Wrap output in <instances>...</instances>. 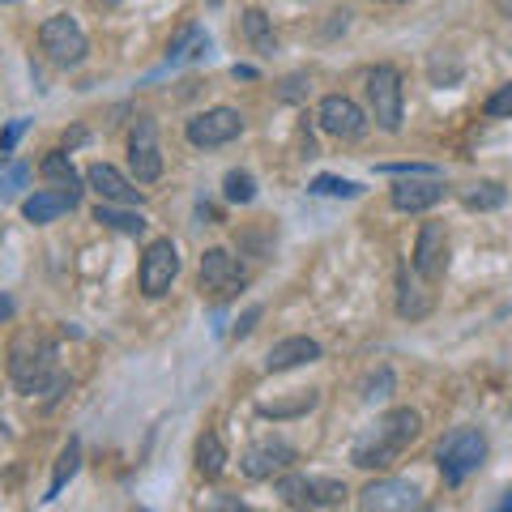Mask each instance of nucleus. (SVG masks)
Listing matches in <instances>:
<instances>
[{
  "label": "nucleus",
  "mask_w": 512,
  "mask_h": 512,
  "mask_svg": "<svg viewBox=\"0 0 512 512\" xmlns=\"http://www.w3.org/2000/svg\"><path fill=\"white\" fill-rule=\"evenodd\" d=\"M39 43L52 64H60V69H73V64H82L90 43H86V30L77 26L69 13H56V18H47L43 30H39Z\"/></svg>",
  "instance_id": "5"
},
{
  "label": "nucleus",
  "mask_w": 512,
  "mask_h": 512,
  "mask_svg": "<svg viewBox=\"0 0 512 512\" xmlns=\"http://www.w3.org/2000/svg\"><path fill=\"white\" fill-rule=\"evenodd\" d=\"M210 5H222V0H210Z\"/></svg>",
  "instance_id": "39"
},
{
  "label": "nucleus",
  "mask_w": 512,
  "mask_h": 512,
  "mask_svg": "<svg viewBox=\"0 0 512 512\" xmlns=\"http://www.w3.org/2000/svg\"><path fill=\"white\" fill-rule=\"evenodd\" d=\"M128 167H133L137 184H154L163 175V150H158V124L150 116H141L128 137Z\"/></svg>",
  "instance_id": "10"
},
{
  "label": "nucleus",
  "mask_w": 512,
  "mask_h": 512,
  "mask_svg": "<svg viewBox=\"0 0 512 512\" xmlns=\"http://www.w3.org/2000/svg\"><path fill=\"white\" fill-rule=\"evenodd\" d=\"M77 205H82V188H43L22 201V214H26V222L43 227V222H56L60 214L77 210Z\"/></svg>",
  "instance_id": "16"
},
{
  "label": "nucleus",
  "mask_w": 512,
  "mask_h": 512,
  "mask_svg": "<svg viewBox=\"0 0 512 512\" xmlns=\"http://www.w3.org/2000/svg\"><path fill=\"white\" fill-rule=\"evenodd\" d=\"M222 192H227V201L231 205H248L256 197V184H252V175L248 171H231L227 180H222Z\"/></svg>",
  "instance_id": "28"
},
{
  "label": "nucleus",
  "mask_w": 512,
  "mask_h": 512,
  "mask_svg": "<svg viewBox=\"0 0 512 512\" xmlns=\"http://www.w3.org/2000/svg\"><path fill=\"white\" fill-rule=\"evenodd\" d=\"M175 274H180V252H175L171 239H154V244L146 248V256H141V291H146L150 299L167 295Z\"/></svg>",
  "instance_id": "12"
},
{
  "label": "nucleus",
  "mask_w": 512,
  "mask_h": 512,
  "mask_svg": "<svg viewBox=\"0 0 512 512\" xmlns=\"http://www.w3.org/2000/svg\"><path fill=\"white\" fill-rule=\"evenodd\" d=\"M444 180L440 175H410V180H402L393 188V210H402V214H423L431 210V205H440L444 201Z\"/></svg>",
  "instance_id": "15"
},
{
  "label": "nucleus",
  "mask_w": 512,
  "mask_h": 512,
  "mask_svg": "<svg viewBox=\"0 0 512 512\" xmlns=\"http://www.w3.org/2000/svg\"><path fill=\"white\" fill-rule=\"evenodd\" d=\"M197 470H201V478H218L222 470H227V448H222V440L214 436V431H205V436L197 440Z\"/></svg>",
  "instance_id": "24"
},
{
  "label": "nucleus",
  "mask_w": 512,
  "mask_h": 512,
  "mask_svg": "<svg viewBox=\"0 0 512 512\" xmlns=\"http://www.w3.org/2000/svg\"><path fill=\"white\" fill-rule=\"evenodd\" d=\"M5 5H9V0H5Z\"/></svg>",
  "instance_id": "42"
},
{
  "label": "nucleus",
  "mask_w": 512,
  "mask_h": 512,
  "mask_svg": "<svg viewBox=\"0 0 512 512\" xmlns=\"http://www.w3.org/2000/svg\"><path fill=\"white\" fill-rule=\"evenodd\" d=\"M0 436H5V427H0Z\"/></svg>",
  "instance_id": "41"
},
{
  "label": "nucleus",
  "mask_w": 512,
  "mask_h": 512,
  "mask_svg": "<svg viewBox=\"0 0 512 512\" xmlns=\"http://www.w3.org/2000/svg\"><path fill=\"white\" fill-rule=\"evenodd\" d=\"M9 376L22 393H56L64 389V376L56 367V342L39 329H22L9 342Z\"/></svg>",
  "instance_id": "2"
},
{
  "label": "nucleus",
  "mask_w": 512,
  "mask_h": 512,
  "mask_svg": "<svg viewBox=\"0 0 512 512\" xmlns=\"http://www.w3.org/2000/svg\"><path fill=\"white\" fill-rule=\"evenodd\" d=\"M256 320H261V308H248V312H244V320L235 325V338H244V333L256 325Z\"/></svg>",
  "instance_id": "35"
},
{
  "label": "nucleus",
  "mask_w": 512,
  "mask_h": 512,
  "mask_svg": "<svg viewBox=\"0 0 512 512\" xmlns=\"http://www.w3.org/2000/svg\"><path fill=\"white\" fill-rule=\"evenodd\" d=\"M367 116L376 120V128L384 133H402L406 107H402V73L393 64H376L367 73Z\"/></svg>",
  "instance_id": "4"
},
{
  "label": "nucleus",
  "mask_w": 512,
  "mask_h": 512,
  "mask_svg": "<svg viewBox=\"0 0 512 512\" xmlns=\"http://www.w3.org/2000/svg\"><path fill=\"white\" fill-rule=\"evenodd\" d=\"M86 184L99 192L103 201H111V205H141V192H137V184L128 180V175H120L111 163H94L90 171H86Z\"/></svg>",
  "instance_id": "17"
},
{
  "label": "nucleus",
  "mask_w": 512,
  "mask_h": 512,
  "mask_svg": "<svg viewBox=\"0 0 512 512\" xmlns=\"http://www.w3.org/2000/svg\"><path fill=\"white\" fill-rule=\"evenodd\" d=\"M359 508L363 512H410L423 508V491L414 483H402V478H376L359 491Z\"/></svg>",
  "instance_id": "11"
},
{
  "label": "nucleus",
  "mask_w": 512,
  "mask_h": 512,
  "mask_svg": "<svg viewBox=\"0 0 512 512\" xmlns=\"http://www.w3.org/2000/svg\"><path fill=\"white\" fill-rule=\"evenodd\" d=\"M107 5H116V0H107Z\"/></svg>",
  "instance_id": "40"
},
{
  "label": "nucleus",
  "mask_w": 512,
  "mask_h": 512,
  "mask_svg": "<svg viewBox=\"0 0 512 512\" xmlns=\"http://www.w3.org/2000/svg\"><path fill=\"white\" fill-rule=\"evenodd\" d=\"M22 184H26V167H18V163L0 167V192H5V197H9V192H18Z\"/></svg>",
  "instance_id": "32"
},
{
  "label": "nucleus",
  "mask_w": 512,
  "mask_h": 512,
  "mask_svg": "<svg viewBox=\"0 0 512 512\" xmlns=\"http://www.w3.org/2000/svg\"><path fill=\"white\" fill-rule=\"evenodd\" d=\"M316 120L320 128H325L329 137H338V141H359L367 133V111L355 103V99H346V94H329V99H320L316 107Z\"/></svg>",
  "instance_id": "9"
},
{
  "label": "nucleus",
  "mask_w": 512,
  "mask_h": 512,
  "mask_svg": "<svg viewBox=\"0 0 512 512\" xmlns=\"http://www.w3.org/2000/svg\"><path fill=\"white\" fill-rule=\"evenodd\" d=\"M483 111H487L491 120H504V116H512V82H508V86H500V90H495L491 99L483 103Z\"/></svg>",
  "instance_id": "31"
},
{
  "label": "nucleus",
  "mask_w": 512,
  "mask_h": 512,
  "mask_svg": "<svg viewBox=\"0 0 512 512\" xmlns=\"http://www.w3.org/2000/svg\"><path fill=\"white\" fill-rule=\"evenodd\" d=\"M504 197H508V192L495 180H478V184L461 188V205H466V210H500Z\"/></svg>",
  "instance_id": "23"
},
{
  "label": "nucleus",
  "mask_w": 512,
  "mask_h": 512,
  "mask_svg": "<svg viewBox=\"0 0 512 512\" xmlns=\"http://www.w3.org/2000/svg\"><path fill=\"white\" fill-rule=\"evenodd\" d=\"M500 508H512V495H504V500H500Z\"/></svg>",
  "instance_id": "37"
},
{
  "label": "nucleus",
  "mask_w": 512,
  "mask_h": 512,
  "mask_svg": "<svg viewBox=\"0 0 512 512\" xmlns=\"http://www.w3.org/2000/svg\"><path fill=\"white\" fill-rule=\"evenodd\" d=\"M291 466H295V448L282 436H265V440L248 444L244 461H239V470H244L248 478H274V474L291 470Z\"/></svg>",
  "instance_id": "14"
},
{
  "label": "nucleus",
  "mask_w": 512,
  "mask_h": 512,
  "mask_svg": "<svg viewBox=\"0 0 512 512\" xmlns=\"http://www.w3.org/2000/svg\"><path fill=\"white\" fill-rule=\"evenodd\" d=\"M231 73H235V77H256V69H252V64H235Z\"/></svg>",
  "instance_id": "36"
},
{
  "label": "nucleus",
  "mask_w": 512,
  "mask_h": 512,
  "mask_svg": "<svg viewBox=\"0 0 512 512\" xmlns=\"http://www.w3.org/2000/svg\"><path fill=\"white\" fill-rule=\"evenodd\" d=\"M248 269L239 265V256H231L227 248H210L201 256V295L210 299H231L244 291Z\"/></svg>",
  "instance_id": "7"
},
{
  "label": "nucleus",
  "mask_w": 512,
  "mask_h": 512,
  "mask_svg": "<svg viewBox=\"0 0 512 512\" xmlns=\"http://www.w3.org/2000/svg\"><path fill=\"white\" fill-rule=\"evenodd\" d=\"M308 192H316V197H359V184L355 180H338V175H316V180L308 184Z\"/></svg>",
  "instance_id": "27"
},
{
  "label": "nucleus",
  "mask_w": 512,
  "mask_h": 512,
  "mask_svg": "<svg viewBox=\"0 0 512 512\" xmlns=\"http://www.w3.org/2000/svg\"><path fill=\"white\" fill-rule=\"evenodd\" d=\"M419 431H423V414L410 406H397L389 414H380L372 427L359 431L355 448H350V461H355L359 470H384L402 457V448L419 440Z\"/></svg>",
  "instance_id": "1"
},
{
  "label": "nucleus",
  "mask_w": 512,
  "mask_h": 512,
  "mask_svg": "<svg viewBox=\"0 0 512 512\" xmlns=\"http://www.w3.org/2000/svg\"><path fill=\"white\" fill-rule=\"evenodd\" d=\"M244 39H248L261 56H274V52H278V35H274V26H269V18H265L261 9H248V13H244Z\"/></svg>",
  "instance_id": "22"
},
{
  "label": "nucleus",
  "mask_w": 512,
  "mask_h": 512,
  "mask_svg": "<svg viewBox=\"0 0 512 512\" xmlns=\"http://www.w3.org/2000/svg\"><path fill=\"white\" fill-rule=\"evenodd\" d=\"M205 52H210V35H205V26H197V22H188L180 35L171 39V47H167V64L175 69V64H188V60H201Z\"/></svg>",
  "instance_id": "19"
},
{
  "label": "nucleus",
  "mask_w": 512,
  "mask_h": 512,
  "mask_svg": "<svg viewBox=\"0 0 512 512\" xmlns=\"http://www.w3.org/2000/svg\"><path fill=\"white\" fill-rule=\"evenodd\" d=\"M39 171H43V180L52 184V188H82V184H77V171H73V163H69V154H64V150L47 154Z\"/></svg>",
  "instance_id": "26"
},
{
  "label": "nucleus",
  "mask_w": 512,
  "mask_h": 512,
  "mask_svg": "<svg viewBox=\"0 0 512 512\" xmlns=\"http://www.w3.org/2000/svg\"><path fill=\"white\" fill-rule=\"evenodd\" d=\"M436 461H440V474L448 487H461L474 470H483L487 461V436L478 427H457L448 431L436 448Z\"/></svg>",
  "instance_id": "3"
},
{
  "label": "nucleus",
  "mask_w": 512,
  "mask_h": 512,
  "mask_svg": "<svg viewBox=\"0 0 512 512\" xmlns=\"http://www.w3.org/2000/svg\"><path fill=\"white\" fill-rule=\"evenodd\" d=\"M312 406H316V393L308 389V393L299 397V402H286V406H261V414H265V419H286V414H303V410H312Z\"/></svg>",
  "instance_id": "30"
},
{
  "label": "nucleus",
  "mask_w": 512,
  "mask_h": 512,
  "mask_svg": "<svg viewBox=\"0 0 512 512\" xmlns=\"http://www.w3.org/2000/svg\"><path fill=\"white\" fill-rule=\"evenodd\" d=\"M278 495L291 508H333L346 500V483H338V478H308V474H291L278 483Z\"/></svg>",
  "instance_id": "8"
},
{
  "label": "nucleus",
  "mask_w": 512,
  "mask_h": 512,
  "mask_svg": "<svg viewBox=\"0 0 512 512\" xmlns=\"http://www.w3.org/2000/svg\"><path fill=\"white\" fill-rule=\"evenodd\" d=\"M397 312H402L406 320H423L431 312V291H423V278L419 274H402V282H397Z\"/></svg>",
  "instance_id": "20"
},
{
  "label": "nucleus",
  "mask_w": 512,
  "mask_h": 512,
  "mask_svg": "<svg viewBox=\"0 0 512 512\" xmlns=\"http://www.w3.org/2000/svg\"><path fill=\"white\" fill-rule=\"evenodd\" d=\"M389 393H393V372H389V367H380V372L363 384V397H367V402H384Z\"/></svg>",
  "instance_id": "29"
},
{
  "label": "nucleus",
  "mask_w": 512,
  "mask_h": 512,
  "mask_svg": "<svg viewBox=\"0 0 512 512\" xmlns=\"http://www.w3.org/2000/svg\"><path fill=\"white\" fill-rule=\"evenodd\" d=\"M22 128H26V120H13V124L5 128V137H0V154H9L13 146H18V137H22Z\"/></svg>",
  "instance_id": "34"
},
{
  "label": "nucleus",
  "mask_w": 512,
  "mask_h": 512,
  "mask_svg": "<svg viewBox=\"0 0 512 512\" xmlns=\"http://www.w3.org/2000/svg\"><path fill=\"white\" fill-rule=\"evenodd\" d=\"M380 175H440L436 167H427V163H384L376 167Z\"/></svg>",
  "instance_id": "33"
},
{
  "label": "nucleus",
  "mask_w": 512,
  "mask_h": 512,
  "mask_svg": "<svg viewBox=\"0 0 512 512\" xmlns=\"http://www.w3.org/2000/svg\"><path fill=\"white\" fill-rule=\"evenodd\" d=\"M380 5H406V0H380Z\"/></svg>",
  "instance_id": "38"
},
{
  "label": "nucleus",
  "mask_w": 512,
  "mask_h": 512,
  "mask_svg": "<svg viewBox=\"0 0 512 512\" xmlns=\"http://www.w3.org/2000/svg\"><path fill=\"white\" fill-rule=\"evenodd\" d=\"M410 265H414V274H419L427 286H431V282H440V278L448 274V231L440 227V222H423Z\"/></svg>",
  "instance_id": "13"
},
{
  "label": "nucleus",
  "mask_w": 512,
  "mask_h": 512,
  "mask_svg": "<svg viewBox=\"0 0 512 512\" xmlns=\"http://www.w3.org/2000/svg\"><path fill=\"white\" fill-rule=\"evenodd\" d=\"M94 222H99V227L120 231V235H146V227H150V222L141 218V214H133V210H116L111 201H103L99 210H94Z\"/></svg>",
  "instance_id": "21"
},
{
  "label": "nucleus",
  "mask_w": 512,
  "mask_h": 512,
  "mask_svg": "<svg viewBox=\"0 0 512 512\" xmlns=\"http://www.w3.org/2000/svg\"><path fill=\"white\" fill-rule=\"evenodd\" d=\"M316 359H320V342L316 338H282L278 346H269L265 372H291V367L316 363Z\"/></svg>",
  "instance_id": "18"
},
{
  "label": "nucleus",
  "mask_w": 512,
  "mask_h": 512,
  "mask_svg": "<svg viewBox=\"0 0 512 512\" xmlns=\"http://www.w3.org/2000/svg\"><path fill=\"white\" fill-rule=\"evenodd\" d=\"M77 466H82V444L69 440V444H64V453L56 457V474H52V483H47L43 500H56V495L64 491V483H69V478L77 474Z\"/></svg>",
  "instance_id": "25"
},
{
  "label": "nucleus",
  "mask_w": 512,
  "mask_h": 512,
  "mask_svg": "<svg viewBox=\"0 0 512 512\" xmlns=\"http://www.w3.org/2000/svg\"><path fill=\"white\" fill-rule=\"evenodd\" d=\"M244 133V116L235 107H210V111H197L188 120L184 137L192 141L197 150H218V146H231V141Z\"/></svg>",
  "instance_id": "6"
}]
</instances>
